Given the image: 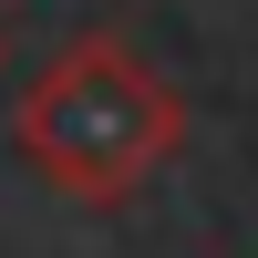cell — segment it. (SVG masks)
Here are the masks:
<instances>
[{
    "label": "cell",
    "mask_w": 258,
    "mask_h": 258,
    "mask_svg": "<svg viewBox=\"0 0 258 258\" xmlns=\"http://www.w3.org/2000/svg\"><path fill=\"white\" fill-rule=\"evenodd\" d=\"M186 145V93L124 31H73L11 114V155L83 207H114Z\"/></svg>",
    "instance_id": "6da1fadb"
}]
</instances>
